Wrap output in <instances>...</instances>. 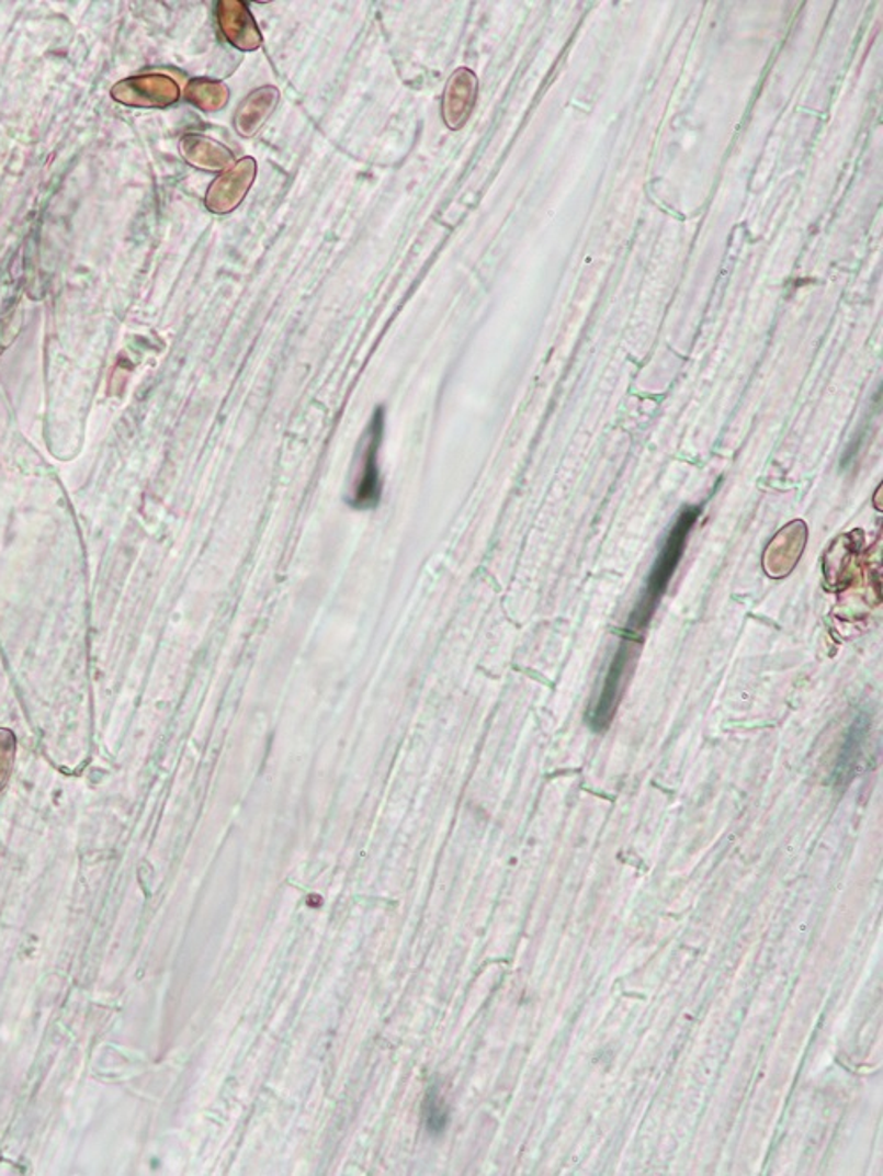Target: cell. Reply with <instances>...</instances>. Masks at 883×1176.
I'll return each mask as SVG.
<instances>
[{"mask_svg":"<svg viewBox=\"0 0 883 1176\" xmlns=\"http://www.w3.org/2000/svg\"><path fill=\"white\" fill-rule=\"evenodd\" d=\"M698 514H700L698 507L686 509L680 514L673 529H671L670 535L666 539L665 546H663L661 553L657 555L656 564L650 570V578H648L644 596L639 598L638 604L631 613L627 627H625V634L631 638L636 640V634L644 633L647 630L648 622L653 619L654 611H656L657 604L661 601L666 587L676 575L677 566H679L680 558H682L686 543H688L689 534H691V529H693Z\"/></svg>","mask_w":883,"mask_h":1176,"instance_id":"obj_1","label":"cell"},{"mask_svg":"<svg viewBox=\"0 0 883 1176\" xmlns=\"http://www.w3.org/2000/svg\"><path fill=\"white\" fill-rule=\"evenodd\" d=\"M257 176V163L253 158H245L234 165L230 170L218 177L207 195V207L213 213H230L245 200Z\"/></svg>","mask_w":883,"mask_h":1176,"instance_id":"obj_2","label":"cell"},{"mask_svg":"<svg viewBox=\"0 0 883 1176\" xmlns=\"http://www.w3.org/2000/svg\"><path fill=\"white\" fill-rule=\"evenodd\" d=\"M382 430H384V421H382V410H378L370 426L366 448L363 451V466H361L355 488L352 489V506L359 509L376 506L381 498V477H378L376 453L382 442Z\"/></svg>","mask_w":883,"mask_h":1176,"instance_id":"obj_3","label":"cell"},{"mask_svg":"<svg viewBox=\"0 0 883 1176\" xmlns=\"http://www.w3.org/2000/svg\"><path fill=\"white\" fill-rule=\"evenodd\" d=\"M477 89H479V82L471 69H457L453 77L449 78L444 103H442V114H444L448 127L460 129L463 124L467 123L472 109L476 104Z\"/></svg>","mask_w":883,"mask_h":1176,"instance_id":"obj_4","label":"cell"},{"mask_svg":"<svg viewBox=\"0 0 883 1176\" xmlns=\"http://www.w3.org/2000/svg\"><path fill=\"white\" fill-rule=\"evenodd\" d=\"M630 659L627 645L619 648L615 657H613L612 666L608 670L607 680H604L603 689L599 694L598 703L589 712V723L596 732H603L612 723L613 714H615L616 706H619V698H621L622 679H624Z\"/></svg>","mask_w":883,"mask_h":1176,"instance_id":"obj_5","label":"cell"},{"mask_svg":"<svg viewBox=\"0 0 883 1176\" xmlns=\"http://www.w3.org/2000/svg\"><path fill=\"white\" fill-rule=\"evenodd\" d=\"M218 19L228 42L239 50L253 52L262 45L259 29L242 2H222Z\"/></svg>","mask_w":883,"mask_h":1176,"instance_id":"obj_6","label":"cell"},{"mask_svg":"<svg viewBox=\"0 0 883 1176\" xmlns=\"http://www.w3.org/2000/svg\"><path fill=\"white\" fill-rule=\"evenodd\" d=\"M280 92L274 87H262L259 91L251 92L240 104L236 115L237 132L250 138L265 123V118L276 109Z\"/></svg>","mask_w":883,"mask_h":1176,"instance_id":"obj_7","label":"cell"},{"mask_svg":"<svg viewBox=\"0 0 883 1176\" xmlns=\"http://www.w3.org/2000/svg\"><path fill=\"white\" fill-rule=\"evenodd\" d=\"M188 152H190V156L195 155V158H191L195 167L207 168V170H219V168H225L234 161L228 149H225L222 144L205 140V138L193 140V145L188 149Z\"/></svg>","mask_w":883,"mask_h":1176,"instance_id":"obj_8","label":"cell"},{"mask_svg":"<svg viewBox=\"0 0 883 1176\" xmlns=\"http://www.w3.org/2000/svg\"><path fill=\"white\" fill-rule=\"evenodd\" d=\"M190 100L204 110H219L228 101V89L222 83L204 82L196 80L191 83L188 91Z\"/></svg>","mask_w":883,"mask_h":1176,"instance_id":"obj_9","label":"cell"}]
</instances>
